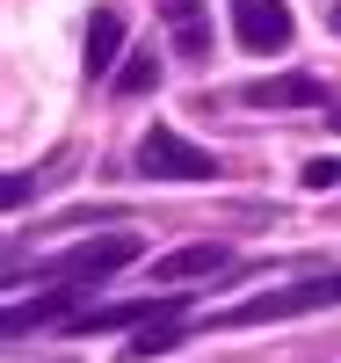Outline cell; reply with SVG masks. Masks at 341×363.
Instances as JSON below:
<instances>
[{"instance_id":"cell-13","label":"cell","mask_w":341,"mask_h":363,"mask_svg":"<svg viewBox=\"0 0 341 363\" xmlns=\"http://www.w3.org/2000/svg\"><path fill=\"white\" fill-rule=\"evenodd\" d=\"M327 116H334V131H341V109H327Z\"/></svg>"},{"instance_id":"cell-3","label":"cell","mask_w":341,"mask_h":363,"mask_svg":"<svg viewBox=\"0 0 341 363\" xmlns=\"http://www.w3.org/2000/svg\"><path fill=\"white\" fill-rule=\"evenodd\" d=\"M138 262V233H109V240H80V247H66L58 262H44V277H73V284H102L116 277V269Z\"/></svg>"},{"instance_id":"cell-12","label":"cell","mask_w":341,"mask_h":363,"mask_svg":"<svg viewBox=\"0 0 341 363\" xmlns=\"http://www.w3.org/2000/svg\"><path fill=\"white\" fill-rule=\"evenodd\" d=\"M327 22H334V29H341V0H334V15H327Z\"/></svg>"},{"instance_id":"cell-1","label":"cell","mask_w":341,"mask_h":363,"mask_svg":"<svg viewBox=\"0 0 341 363\" xmlns=\"http://www.w3.org/2000/svg\"><path fill=\"white\" fill-rule=\"evenodd\" d=\"M327 306H341V269L284 284V291H262V298H247V306H225L211 327H269V320H298V313H327Z\"/></svg>"},{"instance_id":"cell-8","label":"cell","mask_w":341,"mask_h":363,"mask_svg":"<svg viewBox=\"0 0 341 363\" xmlns=\"http://www.w3.org/2000/svg\"><path fill=\"white\" fill-rule=\"evenodd\" d=\"M160 15L174 29V51L181 58H203L211 51V15H203V0H160Z\"/></svg>"},{"instance_id":"cell-9","label":"cell","mask_w":341,"mask_h":363,"mask_svg":"<svg viewBox=\"0 0 341 363\" xmlns=\"http://www.w3.org/2000/svg\"><path fill=\"white\" fill-rule=\"evenodd\" d=\"M116 51H123V15L116 8H95V22H87V73H116Z\"/></svg>"},{"instance_id":"cell-11","label":"cell","mask_w":341,"mask_h":363,"mask_svg":"<svg viewBox=\"0 0 341 363\" xmlns=\"http://www.w3.org/2000/svg\"><path fill=\"white\" fill-rule=\"evenodd\" d=\"M341 182V160L327 153V160H305V189H334Z\"/></svg>"},{"instance_id":"cell-2","label":"cell","mask_w":341,"mask_h":363,"mask_svg":"<svg viewBox=\"0 0 341 363\" xmlns=\"http://www.w3.org/2000/svg\"><path fill=\"white\" fill-rule=\"evenodd\" d=\"M138 174H152V182H211V174H218V160H211L203 145H189L181 131L152 124V131L138 138Z\"/></svg>"},{"instance_id":"cell-5","label":"cell","mask_w":341,"mask_h":363,"mask_svg":"<svg viewBox=\"0 0 341 363\" xmlns=\"http://www.w3.org/2000/svg\"><path fill=\"white\" fill-rule=\"evenodd\" d=\"M87 291H95V284L51 277V291H44V298H15V306H8V320H0V335H8V342H22L29 327H58V320H73V313L87 306Z\"/></svg>"},{"instance_id":"cell-7","label":"cell","mask_w":341,"mask_h":363,"mask_svg":"<svg viewBox=\"0 0 341 363\" xmlns=\"http://www.w3.org/2000/svg\"><path fill=\"white\" fill-rule=\"evenodd\" d=\"M247 102H255V109H327V87L313 73H284V80L247 87Z\"/></svg>"},{"instance_id":"cell-6","label":"cell","mask_w":341,"mask_h":363,"mask_svg":"<svg viewBox=\"0 0 341 363\" xmlns=\"http://www.w3.org/2000/svg\"><path fill=\"white\" fill-rule=\"evenodd\" d=\"M233 255L218 247V240H189V247H174L167 262H152V284L160 291H181V284H203V277H233Z\"/></svg>"},{"instance_id":"cell-10","label":"cell","mask_w":341,"mask_h":363,"mask_svg":"<svg viewBox=\"0 0 341 363\" xmlns=\"http://www.w3.org/2000/svg\"><path fill=\"white\" fill-rule=\"evenodd\" d=\"M145 87H160V58L152 51H131L116 66V95H145Z\"/></svg>"},{"instance_id":"cell-4","label":"cell","mask_w":341,"mask_h":363,"mask_svg":"<svg viewBox=\"0 0 341 363\" xmlns=\"http://www.w3.org/2000/svg\"><path fill=\"white\" fill-rule=\"evenodd\" d=\"M225 15H233L240 51H255V58H276V51L298 37V22H291L284 0H225Z\"/></svg>"}]
</instances>
